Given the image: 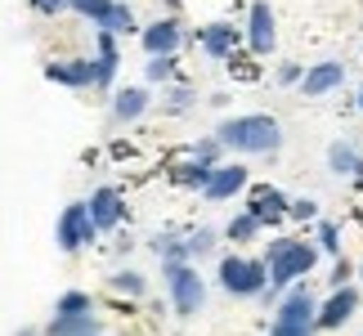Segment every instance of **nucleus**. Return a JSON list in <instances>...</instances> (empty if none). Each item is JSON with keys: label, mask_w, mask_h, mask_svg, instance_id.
Listing matches in <instances>:
<instances>
[{"label": "nucleus", "mask_w": 363, "mask_h": 336, "mask_svg": "<svg viewBox=\"0 0 363 336\" xmlns=\"http://www.w3.org/2000/svg\"><path fill=\"white\" fill-rule=\"evenodd\" d=\"M287 211H291V202H287V193H283V189H274V184H256V189H251L247 215H256L260 224H269V220L287 215Z\"/></svg>", "instance_id": "6e6552de"}, {"label": "nucleus", "mask_w": 363, "mask_h": 336, "mask_svg": "<svg viewBox=\"0 0 363 336\" xmlns=\"http://www.w3.org/2000/svg\"><path fill=\"white\" fill-rule=\"evenodd\" d=\"M125 215V206H121V193L117 189H94L90 193V220H94V229H117Z\"/></svg>", "instance_id": "9b49d317"}, {"label": "nucleus", "mask_w": 363, "mask_h": 336, "mask_svg": "<svg viewBox=\"0 0 363 336\" xmlns=\"http://www.w3.org/2000/svg\"><path fill=\"white\" fill-rule=\"evenodd\" d=\"M314 327H318V305H314L310 291L301 287V291H291V296L278 305L269 336H314Z\"/></svg>", "instance_id": "20e7f679"}, {"label": "nucleus", "mask_w": 363, "mask_h": 336, "mask_svg": "<svg viewBox=\"0 0 363 336\" xmlns=\"http://www.w3.org/2000/svg\"><path fill=\"white\" fill-rule=\"evenodd\" d=\"M345 81V67L337 63V59H328V63H314L310 72H305V81H301V90L310 94V99H318V94H328V90H337Z\"/></svg>", "instance_id": "4468645a"}, {"label": "nucleus", "mask_w": 363, "mask_h": 336, "mask_svg": "<svg viewBox=\"0 0 363 336\" xmlns=\"http://www.w3.org/2000/svg\"><path fill=\"white\" fill-rule=\"evenodd\" d=\"M179 40H184V32H179L175 18H157L152 27H144V50L152 54V59H171V54L179 50Z\"/></svg>", "instance_id": "9d476101"}, {"label": "nucleus", "mask_w": 363, "mask_h": 336, "mask_svg": "<svg viewBox=\"0 0 363 336\" xmlns=\"http://www.w3.org/2000/svg\"><path fill=\"white\" fill-rule=\"evenodd\" d=\"M229 67H233V72H238V77H242V81H251V77H256V67H251V63H247V59H233V63H229Z\"/></svg>", "instance_id": "72a5a7b5"}, {"label": "nucleus", "mask_w": 363, "mask_h": 336, "mask_svg": "<svg viewBox=\"0 0 363 336\" xmlns=\"http://www.w3.org/2000/svg\"><path fill=\"white\" fill-rule=\"evenodd\" d=\"M40 13H59V9H72V0H32Z\"/></svg>", "instance_id": "473e14b6"}, {"label": "nucleus", "mask_w": 363, "mask_h": 336, "mask_svg": "<svg viewBox=\"0 0 363 336\" xmlns=\"http://www.w3.org/2000/svg\"><path fill=\"white\" fill-rule=\"evenodd\" d=\"M45 336H94V314H86V318L54 314V323L45 327Z\"/></svg>", "instance_id": "a211bd4d"}, {"label": "nucleus", "mask_w": 363, "mask_h": 336, "mask_svg": "<svg viewBox=\"0 0 363 336\" xmlns=\"http://www.w3.org/2000/svg\"><path fill=\"white\" fill-rule=\"evenodd\" d=\"M318 251L310 242H296V237H274L269 242V291H264V301L278 296V287L296 283V278H305L314 269Z\"/></svg>", "instance_id": "f03ea898"}, {"label": "nucleus", "mask_w": 363, "mask_h": 336, "mask_svg": "<svg viewBox=\"0 0 363 336\" xmlns=\"http://www.w3.org/2000/svg\"><path fill=\"white\" fill-rule=\"evenodd\" d=\"M318 247H323L328 256H337V251H341V229H337L332 220H323V224H318Z\"/></svg>", "instance_id": "393cba45"}, {"label": "nucleus", "mask_w": 363, "mask_h": 336, "mask_svg": "<svg viewBox=\"0 0 363 336\" xmlns=\"http://www.w3.org/2000/svg\"><path fill=\"white\" fill-rule=\"evenodd\" d=\"M216 152H220V139H202V144H198V162L216 166Z\"/></svg>", "instance_id": "7c9ffc66"}, {"label": "nucleus", "mask_w": 363, "mask_h": 336, "mask_svg": "<svg viewBox=\"0 0 363 336\" xmlns=\"http://www.w3.org/2000/svg\"><path fill=\"white\" fill-rule=\"evenodd\" d=\"M108 36H130L135 32V13H130V5H113V13L99 23Z\"/></svg>", "instance_id": "412c9836"}, {"label": "nucleus", "mask_w": 363, "mask_h": 336, "mask_svg": "<svg viewBox=\"0 0 363 336\" xmlns=\"http://www.w3.org/2000/svg\"><path fill=\"white\" fill-rule=\"evenodd\" d=\"M220 287L233 291V296H264L269 291V260L225 256L220 260Z\"/></svg>", "instance_id": "7ed1b4c3"}, {"label": "nucleus", "mask_w": 363, "mask_h": 336, "mask_svg": "<svg viewBox=\"0 0 363 336\" xmlns=\"http://www.w3.org/2000/svg\"><path fill=\"white\" fill-rule=\"evenodd\" d=\"M216 139L233 152H274L283 144V130H278L274 117H264V112H247V117H233L216 130Z\"/></svg>", "instance_id": "f257e3e1"}, {"label": "nucleus", "mask_w": 363, "mask_h": 336, "mask_svg": "<svg viewBox=\"0 0 363 336\" xmlns=\"http://www.w3.org/2000/svg\"><path fill=\"white\" fill-rule=\"evenodd\" d=\"M189 103H193V94H189V90H175L171 99H166V108H171V112H184Z\"/></svg>", "instance_id": "2f4dec72"}, {"label": "nucleus", "mask_w": 363, "mask_h": 336, "mask_svg": "<svg viewBox=\"0 0 363 336\" xmlns=\"http://www.w3.org/2000/svg\"><path fill=\"white\" fill-rule=\"evenodd\" d=\"M211 242H216V233H211V229L189 233V256H202V251H211Z\"/></svg>", "instance_id": "a878e982"}, {"label": "nucleus", "mask_w": 363, "mask_h": 336, "mask_svg": "<svg viewBox=\"0 0 363 336\" xmlns=\"http://www.w3.org/2000/svg\"><path fill=\"white\" fill-rule=\"evenodd\" d=\"M278 81H283V86H296V81H305V72L296 63H283V67H278Z\"/></svg>", "instance_id": "c756f323"}, {"label": "nucleus", "mask_w": 363, "mask_h": 336, "mask_svg": "<svg viewBox=\"0 0 363 336\" xmlns=\"http://www.w3.org/2000/svg\"><path fill=\"white\" fill-rule=\"evenodd\" d=\"M247 40H251V50H256V54H269V50H274V9L264 5V0H256V5H251Z\"/></svg>", "instance_id": "f8f14e48"}, {"label": "nucleus", "mask_w": 363, "mask_h": 336, "mask_svg": "<svg viewBox=\"0 0 363 336\" xmlns=\"http://www.w3.org/2000/svg\"><path fill=\"white\" fill-rule=\"evenodd\" d=\"M144 108H148L144 90H121L113 99V121H135V117H144Z\"/></svg>", "instance_id": "f3484780"}, {"label": "nucleus", "mask_w": 363, "mask_h": 336, "mask_svg": "<svg viewBox=\"0 0 363 336\" xmlns=\"http://www.w3.org/2000/svg\"><path fill=\"white\" fill-rule=\"evenodd\" d=\"M354 310H359V291L354 287H337L323 305H318V327H323V332H337V327L350 323Z\"/></svg>", "instance_id": "0eeeda50"}, {"label": "nucleus", "mask_w": 363, "mask_h": 336, "mask_svg": "<svg viewBox=\"0 0 363 336\" xmlns=\"http://www.w3.org/2000/svg\"><path fill=\"white\" fill-rule=\"evenodd\" d=\"M225 233L233 237V242H251V237L260 233V220L242 211V215H233V220H229V229H225Z\"/></svg>", "instance_id": "4be33fe9"}, {"label": "nucleus", "mask_w": 363, "mask_h": 336, "mask_svg": "<svg viewBox=\"0 0 363 336\" xmlns=\"http://www.w3.org/2000/svg\"><path fill=\"white\" fill-rule=\"evenodd\" d=\"M211 175H216L211 162H189V166H179V171H175V179L184 189H202V193H206V184H211Z\"/></svg>", "instance_id": "6ab92c4d"}, {"label": "nucleus", "mask_w": 363, "mask_h": 336, "mask_svg": "<svg viewBox=\"0 0 363 336\" xmlns=\"http://www.w3.org/2000/svg\"><path fill=\"white\" fill-rule=\"evenodd\" d=\"M113 5H117V0H72V9L86 13V18H94V23H104L108 13H113Z\"/></svg>", "instance_id": "b1692460"}, {"label": "nucleus", "mask_w": 363, "mask_h": 336, "mask_svg": "<svg viewBox=\"0 0 363 336\" xmlns=\"http://www.w3.org/2000/svg\"><path fill=\"white\" fill-rule=\"evenodd\" d=\"M45 77L59 86H99V63L90 59H63V63H45Z\"/></svg>", "instance_id": "1a4fd4ad"}, {"label": "nucleus", "mask_w": 363, "mask_h": 336, "mask_svg": "<svg viewBox=\"0 0 363 336\" xmlns=\"http://www.w3.org/2000/svg\"><path fill=\"white\" fill-rule=\"evenodd\" d=\"M287 215H296V220H314V215H318V206H314V198H296Z\"/></svg>", "instance_id": "cd10ccee"}, {"label": "nucleus", "mask_w": 363, "mask_h": 336, "mask_svg": "<svg viewBox=\"0 0 363 336\" xmlns=\"http://www.w3.org/2000/svg\"><path fill=\"white\" fill-rule=\"evenodd\" d=\"M171 72H175V63H171V59H152V63L144 67V77H148V81H171Z\"/></svg>", "instance_id": "bb28decb"}, {"label": "nucleus", "mask_w": 363, "mask_h": 336, "mask_svg": "<svg viewBox=\"0 0 363 336\" xmlns=\"http://www.w3.org/2000/svg\"><path fill=\"white\" fill-rule=\"evenodd\" d=\"M94 220H90V202H72V206H63V215H59V247L72 256V251H81L86 242H94Z\"/></svg>", "instance_id": "423d86ee"}, {"label": "nucleus", "mask_w": 363, "mask_h": 336, "mask_svg": "<svg viewBox=\"0 0 363 336\" xmlns=\"http://www.w3.org/2000/svg\"><path fill=\"white\" fill-rule=\"evenodd\" d=\"M162 269H166V287H171V301H175L179 318H193L202 310V301H206L202 274L193 269V264H162Z\"/></svg>", "instance_id": "39448f33"}, {"label": "nucleus", "mask_w": 363, "mask_h": 336, "mask_svg": "<svg viewBox=\"0 0 363 336\" xmlns=\"http://www.w3.org/2000/svg\"><path fill=\"white\" fill-rule=\"evenodd\" d=\"M54 314H72V318H86L94 314V301L86 296V291H63L59 305H54Z\"/></svg>", "instance_id": "aec40b11"}, {"label": "nucleus", "mask_w": 363, "mask_h": 336, "mask_svg": "<svg viewBox=\"0 0 363 336\" xmlns=\"http://www.w3.org/2000/svg\"><path fill=\"white\" fill-rule=\"evenodd\" d=\"M247 189V166H216V175H211V184H206V198L211 202H229L233 193H242Z\"/></svg>", "instance_id": "ddd939ff"}, {"label": "nucleus", "mask_w": 363, "mask_h": 336, "mask_svg": "<svg viewBox=\"0 0 363 336\" xmlns=\"http://www.w3.org/2000/svg\"><path fill=\"white\" fill-rule=\"evenodd\" d=\"M328 166H332L337 175H359V179H363V157L354 152V144H345V139L328 148Z\"/></svg>", "instance_id": "dca6fc26"}, {"label": "nucleus", "mask_w": 363, "mask_h": 336, "mask_svg": "<svg viewBox=\"0 0 363 336\" xmlns=\"http://www.w3.org/2000/svg\"><path fill=\"white\" fill-rule=\"evenodd\" d=\"M350 260H337V264H332V287H350Z\"/></svg>", "instance_id": "c85d7f7f"}, {"label": "nucleus", "mask_w": 363, "mask_h": 336, "mask_svg": "<svg viewBox=\"0 0 363 336\" xmlns=\"http://www.w3.org/2000/svg\"><path fill=\"white\" fill-rule=\"evenodd\" d=\"M113 287H117V291H125V296H144V291H148L144 274H135V269H121V274H113Z\"/></svg>", "instance_id": "5701e85b"}, {"label": "nucleus", "mask_w": 363, "mask_h": 336, "mask_svg": "<svg viewBox=\"0 0 363 336\" xmlns=\"http://www.w3.org/2000/svg\"><path fill=\"white\" fill-rule=\"evenodd\" d=\"M202 40V50L211 54V59H233V45H238V27H229V23H211V27H202L198 32Z\"/></svg>", "instance_id": "2eb2a0df"}, {"label": "nucleus", "mask_w": 363, "mask_h": 336, "mask_svg": "<svg viewBox=\"0 0 363 336\" xmlns=\"http://www.w3.org/2000/svg\"><path fill=\"white\" fill-rule=\"evenodd\" d=\"M18 336H36V332H32V327H23V332H18Z\"/></svg>", "instance_id": "f704fd0d"}, {"label": "nucleus", "mask_w": 363, "mask_h": 336, "mask_svg": "<svg viewBox=\"0 0 363 336\" xmlns=\"http://www.w3.org/2000/svg\"><path fill=\"white\" fill-rule=\"evenodd\" d=\"M359 108H363V90H359Z\"/></svg>", "instance_id": "c9c22d12"}, {"label": "nucleus", "mask_w": 363, "mask_h": 336, "mask_svg": "<svg viewBox=\"0 0 363 336\" xmlns=\"http://www.w3.org/2000/svg\"><path fill=\"white\" fill-rule=\"evenodd\" d=\"M359 278H363V264H359Z\"/></svg>", "instance_id": "e433bc0d"}]
</instances>
